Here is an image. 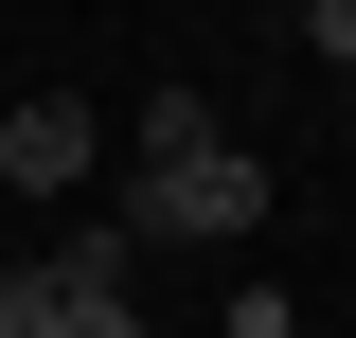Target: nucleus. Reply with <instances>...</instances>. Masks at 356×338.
<instances>
[{"instance_id":"obj_1","label":"nucleus","mask_w":356,"mask_h":338,"mask_svg":"<svg viewBox=\"0 0 356 338\" xmlns=\"http://www.w3.org/2000/svg\"><path fill=\"white\" fill-rule=\"evenodd\" d=\"M250 214H267V161L214 125V143H161V161L125 178V250H214V232H250Z\"/></svg>"},{"instance_id":"obj_2","label":"nucleus","mask_w":356,"mask_h":338,"mask_svg":"<svg viewBox=\"0 0 356 338\" xmlns=\"http://www.w3.org/2000/svg\"><path fill=\"white\" fill-rule=\"evenodd\" d=\"M72 178H89V107H54V89L0 107V196H72Z\"/></svg>"},{"instance_id":"obj_3","label":"nucleus","mask_w":356,"mask_h":338,"mask_svg":"<svg viewBox=\"0 0 356 338\" xmlns=\"http://www.w3.org/2000/svg\"><path fill=\"white\" fill-rule=\"evenodd\" d=\"M303 36H321V54H339V72H356V0H303Z\"/></svg>"},{"instance_id":"obj_4","label":"nucleus","mask_w":356,"mask_h":338,"mask_svg":"<svg viewBox=\"0 0 356 338\" xmlns=\"http://www.w3.org/2000/svg\"><path fill=\"white\" fill-rule=\"evenodd\" d=\"M339 89H356V72H339Z\"/></svg>"}]
</instances>
